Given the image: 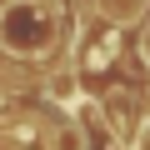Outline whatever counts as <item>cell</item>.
Listing matches in <instances>:
<instances>
[{"mask_svg":"<svg viewBox=\"0 0 150 150\" xmlns=\"http://www.w3.org/2000/svg\"><path fill=\"white\" fill-rule=\"evenodd\" d=\"M50 150H90V135H85V125L80 120H55V130H50Z\"/></svg>","mask_w":150,"mask_h":150,"instance_id":"obj_2","label":"cell"},{"mask_svg":"<svg viewBox=\"0 0 150 150\" xmlns=\"http://www.w3.org/2000/svg\"><path fill=\"white\" fill-rule=\"evenodd\" d=\"M140 50L150 55V15H145V25H140Z\"/></svg>","mask_w":150,"mask_h":150,"instance_id":"obj_3","label":"cell"},{"mask_svg":"<svg viewBox=\"0 0 150 150\" xmlns=\"http://www.w3.org/2000/svg\"><path fill=\"white\" fill-rule=\"evenodd\" d=\"M0 45L20 60H40L60 45V10L50 0H10L0 10Z\"/></svg>","mask_w":150,"mask_h":150,"instance_id":"obj_1","label":"cell"}]
</instances>
